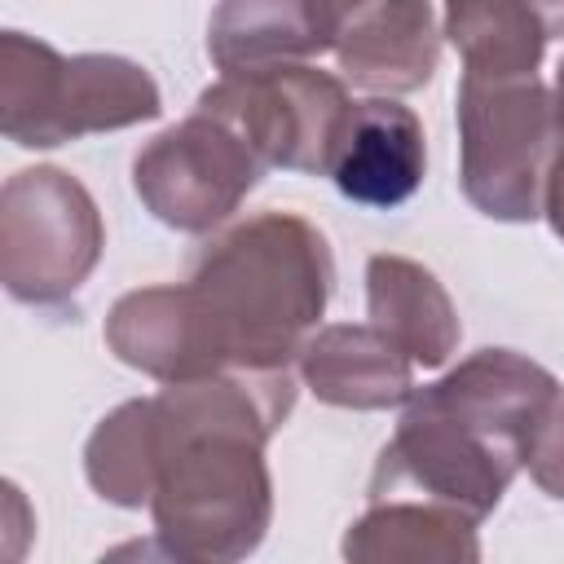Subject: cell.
<instances>
[{"label": "cell", "mask_w": 564, "mask_h": 564, "mask_svg": "<svg viewBox=\"0 0 564 564\" xmlns=\"http://www.w3.org/2000/svg\"><path fill=\"white\" fill-rule=\"evenodd\" d=\"M84 476L110 507L137 511L150 507L159 480V432H154V397H137L115 405L84 445Z\"/></svg>", "instance_id": "cell-17"}, {"label": "cell", "mask_w": 564, "mask_h": 564, "mask_svg": "<svg viewBox=\"0 0 564 564\" xmlns=\"http://www.w3.org/2000/svg\"><path fill=\"white\" fill-rule=\"evenodd\" d=\"M467 511L419 498L388 494L348 524L339 551L352 564H476L480 538Z\"/></svg>", "instance_id": "cell-14"}, {"label": "cell", "mask_w": 564, "mask_h": 564, "mask_svg": "<svg viewBox=\"0 0 564 564\" xmlns=\"http://www.w3.org/2000/svg\"><path fill=\"white\" fill-rule=\"evenodd\" d=\"M524 467H529L533 485L546 498L564 502V388H555V397L546 401V410H542V419L533 427Z\"/></svg>", "instance_id": "cell-18"}, {"label": "cell", "mask_w": 564, "mask_h": 564, "mask_svg": "<svg viewBox=\"0 0 564 564\" xmlns=\"http://www.w3.org/2000/svg\"><path fill=\"white\" fill-rule=\"evenodd\" d=\"M154 75L119 53H57L53 44L0 35V132L22 150H53L88 132H119L159 119Z\"/></svg>", "instance_id": "cell-4"}, {"label": "cell", "mask_w": 564, "mask_h": 564, "mask_svg": "<svg viewBox=\"0 0 564 564\" xmlns=\"http://www.w3.org/2000/svg\"><path fill=\"white\" fill-rule=\"evenodd\" d=\"M427 172V137L410 106L397 97L352 101L335 145L326 176L348 203L361 207H401L419 194Z\"/></svg>", "instance_id": "cell-10"}, {"label": "cell", "mask_w": 564, "mask_h": 564, "mask_svg": "<svg viewBox=\"0 0 564 564\" xmlns=\"http://www.w3.org/2000/svg\"><path fill=\"white\" fill-rule=\"evenodd\" d=\"M295 366L304 388L335 410H392L414 392V361L375 322L317 326Z\"/></svg>", "instance_id": "cell-11"}, {"label": "cell", "mask_w": 564, "mask_h": 564, "mask_svg": "<svg viewBox=\"0 0 564 564\" xmlns=\"http://www.w3.org/2000/svg\"><path fill=\"white\" fill-rule=\"evenodd\" d=\"M330 291V242L295 212H260L220 229L185 278L212 370H291Z\"/></svg>", "instance_id": "cell-3"}, {"label": "cell", "mask_w": 564, "mask_h": 564, "mask_svg": "<svg viewBox=\"0 0 564 564\" xmlns=\"http://www.w3.org/2000/svg\"><path fill=\"white\" fill-rule=\"evenodd\" d=\"M194 106L238 128L264 167L326 176L335 132L352 101L339 75L317 70L308 62H286L220 75L198 93Z\"/></svg>", "instance_id": "cell-8"}, {"label": "cell", "mask_w": 564, "mask_h": 564, "mask_svg": "<svg viewBox=\"0 0 564 564\" xmlns=\"http://www.w3.org/2000/svg\"><path fill=\"white\" fill-rule=\"evenodd\" d=\"M335 35L330 57L348 84L397 97L414 93L436 75L441 31L432 0H330Z\"/></svg>", "instance_id": "cell-9"}, {"label": "cell", "mask_w": 564, "mask_h": 564, "mask_svg": "<svg viewBox=\"0 0 564 564\" xmlns=\"http://www.w3.org/2000/svg\"><path fill=\"white\" fill-rule=\"evenodd\" d=\"M106 247L93 194L62 167H22L0 189V282L18 304H66Z\"/></svg>", "instance_id": "cell-6"}, {"label": "cell", "mask_w": 564, "mask_h": 564, "mask_svg": "<svg viewBox=\"0 0 564 564\" xmlns=\"http://www.w3.org/2000/svg\"><path fill=\"white\" fill-rule=\"evenodd\" d=\"M106 348L123 366H132L159 383L216 375L207 344H203V330L194 322L185 282L137 286V291L119 295L110 317H106Z\"/></svg>", "instance_id": "cell-15"}, {"label": "cell", "mask_w": 564, "mask_h": 564, "mask_svg": "<svg viewBox=\"0 0 564 564\" xmlns=\"http://www.w3.org/2000/svg\"><path fill=\"white\" fill-rule=\"evenodd\" d=\"M295 405L291 370H216L154 392V542L181 564L247 560L273 520L264 445Z\"/></svg>", "instance_id": "cell-1"}, {"label": "cell", "mask_w": 564, "mask_h": 564, "mask_svg": "<svg viewBox=\"0 0 564 564\" xmlns=\"http://www.w3.org/2000/svg\"><path fill=\"white\" fill-rule=\"evenodd\" d=\"M441 35L454 44L463 75L529 79L546 48L564 40V0H445Z\"/></svg>", "instance_id": "cell-12"}, {"label": "cell", "mask_w": 564, "mask_h": 564, "mask_svg": "<svg viewBox=\"0 0 564 564\" xmlns=\"http://www.w3.org/2000/svg\"><path fill=\"white\" fill-rule=\"evenodd\" d=\"M458 185L463 198L507 225L542 216L555 154V88L529 79H458Z\"/></svg>", "instance_id": "cell-5"}, {"label": "cell", "mask_w": 564, "mask_h": 564, "mask_svg": "<svg viewBox=\"0 0 564 564\" xmlns=\"http://www.w3.org/2000/svg\"><path fill=\"white\" fill-rule=\"evenodd\" d=\"M269 167L220 115L198 110L150 137L132 159V189L141 207L176 234H212Z\"/></svg>", "instance_id": "cell-7"}, {"label": "cell", "mask_w": 564, "mask_h": 564, "mask_svg": "<svg viewBox=\"0 0 564 564\" xmlns=\"http://www.w3.org/2000/svg\"><path fill=\"white\" fill-rule=\"evenodd\" d=\"M366 313L423 370L445 366L463 335L449 291L427 264L410 256L366 260Z\"/></svg>", "instance_id": "cell-16"}, {"label": "cell", "mask_w": 564, "mask_h": 564, "mask_svg": "<svg viewBox=\"0 0 564 564\" xmlns=\"http://www.w3.org/2000/svg\"><path fill=\"white\" fill-rule=\"evenodd\" d=\"M330 0H220L207 18V57L220 75L313 62L330 53Z\"/></svg>", "instance_id": "cell-13"}, {"label": "cell", "mask_w": 564, "mask_h": 564, "mask_svg": "<svg viewBox=\"0 0 564 564\" xmlns=\"http://www.w3.org/2000/svg\"><path fill=\"white\" fill-rule=\"evenodd\" d=\"M542 216L555 229V238L564 242V57L555 66V154H551V172H546Z\"/></svg>", "instance_id": "cell-19"}, {"label": "cell", "mask_w": 564, "mask_h": 564, "mask_svg": "<svg viewBox=\"0 0 564 564\" xmlns=\"http://www.w3.org/2000/svg\"><path fill=\"white\" fill-rule=\"evenodd\" d=\"M555 375L516 348H480L405 397L379 449L370 498L419 494L485 520L524 467Z\"/></svg>", "instance_id": "cell-2"}]
</instances>
